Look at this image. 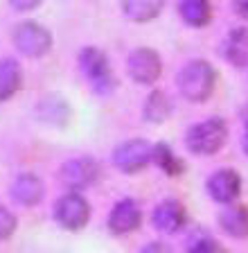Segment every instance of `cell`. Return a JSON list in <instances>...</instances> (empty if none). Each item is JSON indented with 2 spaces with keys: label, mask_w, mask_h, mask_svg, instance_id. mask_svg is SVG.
Returning <instances> with one entry per match:
<instances>
[{
  "label": "cell",
  "mask_w": 248,
  "mask_h": 253,
  "mask_svg": "<svg viewBox=\"0 0 248 253\" xmlns=\"http://www.w3.org/2000/svg\"><path fill=\"white\" fill-rule=\"evenodd\" d=\"M216 84V70L212 68V63L196 59L190 61L183 70L178 73V90L187 102H206L212 95Z\"/></svg>",
  "instance_id": "1"
},
{
  "label": "cell",
  "mask_w": 248,
  "mask_h": 253,
  "mask_svg": "<svg viewBox=\"0 0 248 253\" xmlns=\"http://www.w3.org/2000/svg\"><path fill=\"white\" fill-rule=\"evenodd\" d=\"M226 138H228L226 122L221 118H208V120L190 126V131L185 136V145H187V149L192 154L210 156V154H216L223 147Z\"/></svg>",
  "instance_id": "2"
},
{
  "label": "cell",
  "mask_w": 248,
  "mask_h": 253,
  "mask_svg": "<svg viewBox=\"0 0 248 253\" xmlns=\"http://www.w3.org/2000/svg\"><path fill=\"white\" fill-rule=\"evenodd\" d=\"M79 66L86 77L90 79L93 88L100 95H108L117 86L115 77H113V73H111V66H108V59H106V54L102 52V50H97V47L88 45L81 50Z\"/></svg>",
  "instance_id": "3"
},
{
  "label": "cell",
  "mask_w": 248,
  "mask_h": 253,
  "mask_svg": "<svg viewBox=\"0 0 248 253\" xmlns=\"http://www.w3.org/2000/svg\"><path fill=\"white\" fill-rule=\"evenodd\" d=\"M14 45L18 47L21 54L36 59L48 54V50L52 47V34L34 21L18 23L14 30Z\"/></svg>",
  "instance_id": "4"
},
{
  "label": "cell",
  "mask_w": 248,
  "mask_h": 253,
  "mask_svg": "<svg viewBox=\"0 0 248 253\" xmlns=\"http://www.w3.org/2000/svg\"><path fill=\"white\" fill-rule=\"evenodd\" d=\"M54 219L66 231H81L90 219V206L79 192H68L54 204Z\"/></svg>",
  "instance_id": "5"
},
{
  "label": "cell",
  "mask_w": 248,
  "mask_h": 253,
  "mask_svg": "<svg viewBox=\"0 0 248 253\" xmlns=\"http://www.w3.org/2000/svg\"><path fill=\"white\" fill-rule=\"evenodd\" d=\"M153 161V147L147 140H127L113 149V165L124 174H136Z\"/></svg>",
  "instance_id": "6"
},
{
  "label": "cell",
  "mask_w": 248,
  "mask_h": 253,
  "mask_svg": "<svg viewBox=\"0 0 248 253\" xmlns=\"http://www.w3.org/2000/svg\"><path fill=\"white\" fill-rule=\"evenodd\" d=\"M59 179H61V183L70 192H81V190L90 188L93 183H97V179H100V163L88 156L72 158V161L61 165Z\"/></svg>",
  "instance_id": "7"
},
{
  "label": "cell",
  "mask_w": 248,
  "mask_h": 253,
  "mask_svg": "<svg viewBox=\"0 0 248 253\" xmlns=\"http://www.w3.org/2000/svg\"><path fill=\"white\" fill-rule=\"evenodd\" d=\"M127 70H129V77H131L136 84L149 86L160 77V73H163V61H160L158 52L151 50V47H138V50H133V52L129 54Z\"/></svg>",
  "instance_id": "8"
},
{
  "label": "cell",
  "mask_w": 248,
  "mask_h": 253,
  "mask_svg": "<svg viewBox=\"0 0 248 253\" xmlns=\"http://www.w3.org/2000/svg\"><path fill=\"white\" fill-rule=\"evenodd\" d=\"M208 192L219 204H232L242 192V176L230 168L216 169L208 179Z\"/></svg>",
  "instance_id": "9"
},
{
  "label": "cell",
  "mask_w": 248,
  "mask_h": 253,
  "mask_svg": "<svg viewBox=\"0 0 248 253\" xmlns=\"http://www.w3.org/2000/svg\"><path fill=\"white\" fill-rule=\"evenodd\" d=\"M142 221V211L133 199H122L113 206L111 215H108V228L113 235H127L136 231Z\"/></svg>",
  "instance_id": "10"
},
{
  "label": "cell",
  "mask_w": 248,
  "mask_h": 253,
  "mask_svg": "<svg viewBox=\"0 0 248 253\" xmlns=\"http://www.w3.org/2000/svg\"><path fill=\"white\" fill-rule=\"evenodd\" d=\"M153 226L158 228L160 233H176L178 228L185 226V221H187V215H185V208L180 201L176 199H165L156 206V211H153Z\"/></svg>",
  "instance_id": "11"
},
{
  "label": "cell",
  "mask_w": 248,
  "mask_h": 253,
  "mask_svg": "<svg viewBox=\"0 0 248 253\" xmlns=\"http://www.w3.org/2000/svg\"><path fill=\"white\" fill-rule=\"evenodd\" d=\"M43 192H45L43 181L38 179L36 174H30V172L18 174L14 179V183H11V197L21 206H36L43 199Z\"/></svg>",
  "instance_id": "12"
},
{
  "label": "cell",
  "mask_w": 248,
  "mask_h": 253,
  "mask_svg": "<svg viewBox=\"0 0 248 253\" xmlns=\"http://www.w3.org/2000/svg\"><path fill=\"white\" fill-rule=\"evenodd\" d=\"M223 57L235 68H248V30L235 27L223 41Z\"/></svg>",
  "instance_id": "13"
},
{
  "label": "cell",
  "mask_w": 248,
  "mask_h": 253,
  "mask_svg": "<svg viewBox=\"0 0 248 253\" xmlns=\"http://www.w3.org/2000/svg\"><path fill=\"white\" fill-rule=\"evenodd\" d=\"M219 226L235 240L248 237V208L246 206H228L219 215Z\"/></svg>",
  "instance_id": "14"
},
{
  "label": "cell",
  "mask_w": 248,
  "mask_h": 253,
  "mask_svg": "<svg viewBox=\"0 0 248 253\" xmlns=\"http://www.w3.org/2000/svg\"><path fill=\"white\" fill-rule=\"evenodd\" d=\"M23 84V70L16 59H0V102H7L18 93Z\"/></svg>",
  "instance_id": "15"
},
{
  "label": "cell",
  "mask_w": 248,
  "mask_h": 253,
  "mask_svg": "<svg viewBox=\"0 0 248 253\" xmlns=\"http://www.w3.org/2000/svg\"><path fill=\"white\" fill-rule=\"evenodd\" d=\"M38 116L43 122L54 126H66L70 120V106L66 104L64 97H57V95H48L43 97L41 104H38Z\"/></svg>",
  "instance_id": "16"
},
{
  "label": "cell",
  "mask_w": 248,
  "mask_h": 253,
  "mask_svg": "<svg viewBox=\"0 0 248 253\" xmlns=\"http://www.w3.org/2000/svg\"><path fill=\"white\" fill-rule=\"evenodd\" d=\"M165 0H122V11L136 23L153 21L163 11Z\"/></svg>",
  "instance_id": "17"
},
{
  "label": "cell",
  "mask_w": 248,
  "mask_h": 253,
  "mask_svg": "<svg viewBox=\"0 0 248 253\" xmlns=\"http://www.w3.org/2000/svg\"><path fill=\"white\" fill-rule=\"evenodd\" d=\"M180 18L192 27H206L212 18L210 0H180Z\"/></svg>",
  "instance_id": "18"
},
{
  "label": "cell",
  "mask_w": 248,
  "mask_h": 253,
  "mask_svg": "<svg viewBox=\"0 0 248 253\" xmlns=\"http://www.w3.org/2000/svg\"><path fill=\"white\" fill-rule=\"evenodd\" d=\"M172 113V102L169 97L163 93V90H151V95L147 97L144 102V109H142V116L147 122H153V125H160L165 122Z\"/></svg>",
  "instance_id": "19"
},
{
  "label": "cell",
  "mask_w": 248,
  "mask_h": 253,
  "mask_svg": "<svg viewBox=\"0 0 248 253\" xmlns=\"http://www.w3.org/2000/svg\"><path fill=\"white\" fill-rule=\"evenodd\" d=\"M153 163L158 165L165 174H169V176H178V174H183V169H185V163L172 152L169 145H165V142L153 145Z\"/></svg>",
  "instance_id": "20"
},
{
  "label": "cell",
  "mask_w": 248,
  "mask_h": 253,
  "mask_svg": "<svg viewBox=\"0 0 248 253\" xmlns=\"http://www.w3.org/2000/svg\"><path fill=\"white\" fill-rule=\"evenodd\" d=\"M14 231H16V217L11 215L5 206H0V240L11 237Z\"/></svg>",
  "instance_id": "21"
},
{
  "label": "cell",
  "mask_w": 248,
  "mask_h": 253,
  "mask_svg": "<svg viewBox=\"0 0 248 253\" xmlns=\"http://www.w3.org/2000/svg\"><path fill=\"white\" fill-rule=\"evenodd\" d=\"M187 253H226V249L219 247L214 240H210L206 235V237H201V240H196V242H192Z\"/></svg>",
  "instance_id": "22"
},
{
  "label": "cell",
  "mask_w": 248,
  "mask_h": 253,
  "mask_svg": "<svg viewBox=\"0 0 248 253\" xmlns=\"http://www.w3.org/2000/svg\"><path fill=\"white\" fill-rule=\"evenodd\" d=\"M9 5L16 11H32L41 5V0H9Z\"/></svg>",
  "instance_id": "23"
},
{
  "label": "cell",
  "mask_w": 248,
  "mask_h": 253,
  "mask_svg": "<svg viewBox=\"0 0 248 253\" xmlns=\"http://www.w3.org/2000/svg\"><path fill=\"white\" fill-rule=\"evenodd\" d=\"M140 253H172V249L163 242H149Z\"/></svg>",
  "instance_id": "24"
},
{
  "label": "cell",
  "mask_w": 248,
  "mask_h": 253,
  "mask_svg": "<svg viewBox=\"0 0 248 253\" xmlns=\"http://www.w3.org/2000/svg\"><path fill=\"white\" fill-rule=\"evenodd\" d=\"M232 9L242 18H248V0H232Z\"/></svg>",
  "instance_id": "25"
},
{
  "label": "cell",
  "mask_w": 248,
  "mask_h": 253,
  "mask_svg": "<svg viewBox=\"0 0 248 253\" xmlns=\"http://www.w3.org/2000/svg\"><path fill=\"white\" fill-rule=\"evenodd\" d=\"M242 145H244V152L248 156V120H246V126H244V138H242Z\"/></svg>",
  "instance_id": "26"
}]
</instances>
